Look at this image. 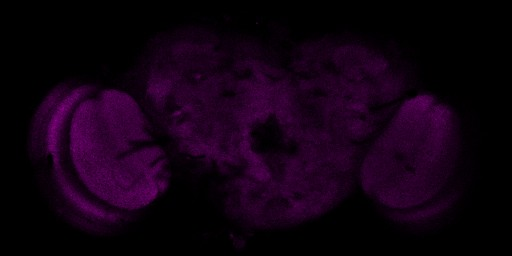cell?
Masks as SVG:
<instances>
[{"label":"cell","mask_w":512,"mask_h":256,"mask_svg":"<svg viewBox=\"0 0 512 256\" xmlns=\"http://www.w3.org/2000/svg\"><path fill=\"white\" fill-rule=\"evenodd\" d=\"M30 138L48 194L84 227L119 225L169 186V159L151 117L125 91L57 87L40 105Z\"/></svg>","instance_id":"6da1fadb"},{"label":"cell","mask_w":512,"mask_h":256,"mask_svg":"<svg viewBox=\"0 0 512 256\" xmlns=\"http://www.w3.org/2000/svg\"><path fill=\"white\" fill-rule=\"evenodd\" d=\"M285 67L255 41L183 29L144 61L150 117L184 152L234 171L248 125L272 101Z\"/></svg>","instance_id":"7a4b0ae2"},{"label":"cell","mask_w":512,"mask_h":256,"mask_svg":"<svg viewBox=\"0 0 512 256\" xmlns=\"http://www.w3.org/2000/svg\"><path fill=\"white\" fill-rule=\"evenodd\" d=\"M463 159L454 112L429 95L406 100L362 157L365 192L399 215L439 208L453 191Z\"/></svg>","instance_id":"3957f363"}]
</instances>
